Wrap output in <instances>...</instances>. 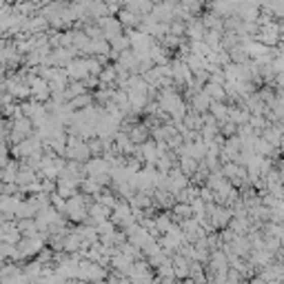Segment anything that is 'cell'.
Here are the masks:
<instances>
[{"mask_svg":"<svg viewBox=\"0 0 284 284\" xmlns=\"http://www.w3.org/2000/svg\"><path fill=\"white\" fill-rule=\"evenodd\" d=\"M20 111H22V116L25 118H29L31 120V122L36 124L38 122V120H42L47 116V109H45V102H40V100H36V98H31V96H29V98L22 102L20 105Z\"/></svg>","mask_w":284,"mask_h":284,"instance_id":"6da1fadb","label":"cell"},{"mask_svg":"<svg viewBox=\"0 0 284 284\" xmlns=\"http://www.w3.org/2000/svg\"><path fill=\"white\" fill-rule=\"evenodd\" d=\"M189 184V178L184 176L182 171H180V167H173V169H169L167 171V178H165V189H169L176 196L178 191H182L184 186Z\"/></svg>","mask_w":284,"mask_h":284,"instance_id":"7a4b0ae2","label":"cell"},{"mask_svg":"<svg viewBox=\"0 0 284 284\" xmlns=\"http://www.w3.org/2000/svg\"><path fill=\"white\" fill-rule=\"evenodd\" d=\"M118 20H120V25L127 27V29H138L140 27V22H142V16H138V14H134V11H129V9H122L118 14Z\"/></svg>","mask_w":284,"mask_h":284,"instance_id":"3957f363","label":"cell"},{"mask_svg":"<svg viewBox=\"0 0 284 284\" xmlns=\"http://www.w3.org/2000/svg\"><path fill=\"white\" fill-rule=\"evenodd\" d=\"M202 91L207 93L211 100H222V102L227 100V96H225V87H222V84H217V82L207 80V82L202 84Z\"/></svg>","mask_w":284,"mask_h":284,"instance_id":"277c9868","label":"cell"},{"mask_svg":"<svg viewBox=\"0 0 284 284\" xmlns=\"http://www.w3.org/2000/svg\"><path fill=\"white\" fill-rule=\"evenodd\" d=\"M69 105H71V109H74V111H78V109H84V107L91 105V96H89L87 91L80 93V96H74V98L69 100Z\"/></svg>","mask_w":284,"mask_h":284,"instance_id":"5b68a950","label":"cell"}]
</instances>
